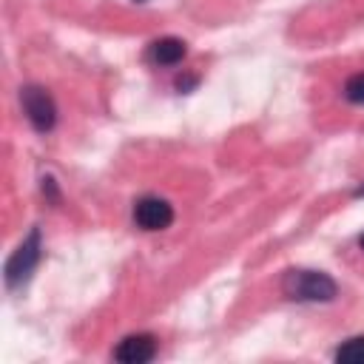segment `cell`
Listing matches in <instances>:
<instances>
[{
  "label": "cell",
  "mask_w": 364,
  "mask_h": 364,
  "mask_svg": "<svg viewBox=\"0 0 364 364\" xmlns=\"http://www.w3.org/2000/svg\"><path fill=\"white\" fill-rule=\"evenodd\" d=\"M282 293L290 301H333L338 296V284L324 270L296 267V270H287L284 273Z\"/></svg>",
  "instance_id": "6da1fadb"
},
{
  "label": "cell",
  "mask_w": 364,
  "mask_h": 364,
  "mask_svg": "<svg viewBox=\"0 0 364 364\" xmlns=\"http://www.w3.org/2000/svg\"><path fill=\"white\" fill-rule=\"evenodd\" d=\"M40 256H43V236H40V228H31L28 236H26V239L14 247V253L6 259V267H3L6 287H9V290L23 287V284L31 279V273L37 270Z\"/></svg>",
  "instance_id": "7a4b0ae2"
},
{
  "label": "cell",
  "mask_w": 364,
  "mask_h": 364,
  "mask_svg": "<svg viewBox=\"0 0 364 364\" xmlns=\"http://www.w3.org/2000/svg\"><path fill=\"white\" fill-rule=\"evenodd\" d=\"M20 102L26 111V119L31 122L34 131L48 134L57 125V105L51 100V94L40 85H23L20 88Z\"/></svg>",
  "instance_id": "3957f363"
},
{
  "label": "cell",
  "mask_w": 364,
  "mask_h": 364,
  "mask_svg": "<svg viewBox=\"0 0 364 364\" xmlns=\"http://www.w3.org/2000/svg\"><path fill=\"white\" fill-rule=\"evenodd\" d=\"M134 222L142 230H165L173 222V208L159 196H142L134 205Z\"/></svg>",
  "instance_id": "277c9868"
},
{
  "label": "cell",
  "mask_w": 364,
  "mask_h": 364,
  "mask_svg": "<svg viewBox=\"0 0 364 364\" xmlns=\"http://www.w3.org/2000/svg\"><path fill=\"white\" fill-rule=\"evenodd\" d=\"M156 355V338L151 333H134L125 336L117 347H114V358L122 364H145Z\"/></svg>",
  "instance_id": "5b68a950"
},
{
  "label": "cell",
  "mask_w": 364,
  "mask_h": 364,
  "mask_svg": "<svg viewBox=\"0 0 364 364\" xmlns=\"http://www.w3.org/2000/svg\"><path fill=\"white\" fill-rule=\"evenodd\" d=\"M185 54H188V48L179 37H159L148 46V60L154 65H176L185 60Z\"/></svg>",
  "instance_id": "8992f818"
},
{
  "label": "cell",
  "mask_w": 364,
  "mask_h": 364,
  "mask_svg": "<svg viewBox=\"0 0 364 364\" xmlns=\"http://www.w3.org/2000/svg\"><path fill=\"white\" fill-rule=\"evenodd\" d=\"M336 361H338V364H364V336L347 338V341L336 350Z\"/></svg>",
  "instance_id": "52a82bcc"
},
{
  "label": "cell",
  "mask_w": 364,
  "mask_h": 364,
  "mask_svg": "<svg viewBox=\"0 0 364 364\" xmlns=\"http://www.w3.org/2000/svg\"><path fill=\"white\" fill-rule=\"evenodd\" d=\"M344 100L353 102V105H364V71L353 74V77L344 82Z\"/></svg>",
  "instance_id": "ba28073f"
},
{
  "label": "cell",
  "mask_w": 364,
  "mask_h": 364,
  "mask_svg": "<svg viewBox=\"0 0 364 364\" xmlns=\"http://www.w3.org/2000/svg\"><path fill=\"white\" fill-rule=\"evenodd\" d=\"M43 193H46L51 202H57V199H60V193H57V182H54L51 176H43Z\"/></svg>",
  "instance_id": "9c48e42d"
},
{
  "label": "cell",
  "mask_w": 364,
  "mask_h": 364,
  "mask_svg": "<svg viewBox=\"0 0 364 364\" xmlns=\"http://www.w3.org/2000/svg\"><path fill=\"white\" fill-rule=\"evenodd\" d=\"M353 196H364V185H358V188L353 191Z\"/></svg>",
  "instance_id": "30bf717a"
},
{
  "label": "cell",
  "mask_w": 364,
  "mask_h": 364,
  "mask_svg": "<svg viewBox=\"0 0 364 364\" xmlns=\"http://www.w3.org/2000/svg\"><path fill=\"white\" fill-rule=\"evenodd\" d=\"M358 247H361V250H364V233H361V236H358Z\"/></svg>",
  "instance_id": "8fae6325"
},
{
  "label": "cell",
  "mask_w": 364,
  "mask_h": 364,
  "mask_svg": "<svg viewBox=\"0 0 364 364\" xmlns=\"http://www.w3.org/2000/svg\"><path fill=\"white\" fill-rule=\"evenodd\" d=\"M136 3H145V0H136Z\"/></svg>",
  "instance_id": "7c38bea8"
}]
</instances>
